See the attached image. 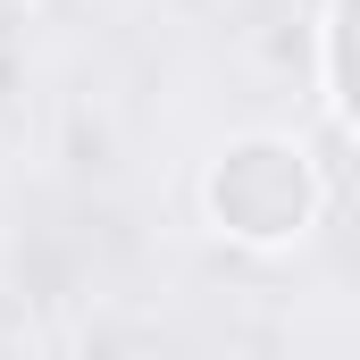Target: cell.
<instances>
[{"mask_svg":"<svg viewBox=\"0 0 360 360\" xmlns=\"http://www.w3.org/2000/svg\"><path fill=\"white\" fill-rule=\"evenodd\" d=\"M210 201H218V218H226L235 235H285V226H302L310 184H302V160H293V151L252 143V151H235V160L218 168Z\"/></svg>","mask_w":360,"mask_h":360,"instance_id":"cell-1","label":"cell"}]
</instances>
